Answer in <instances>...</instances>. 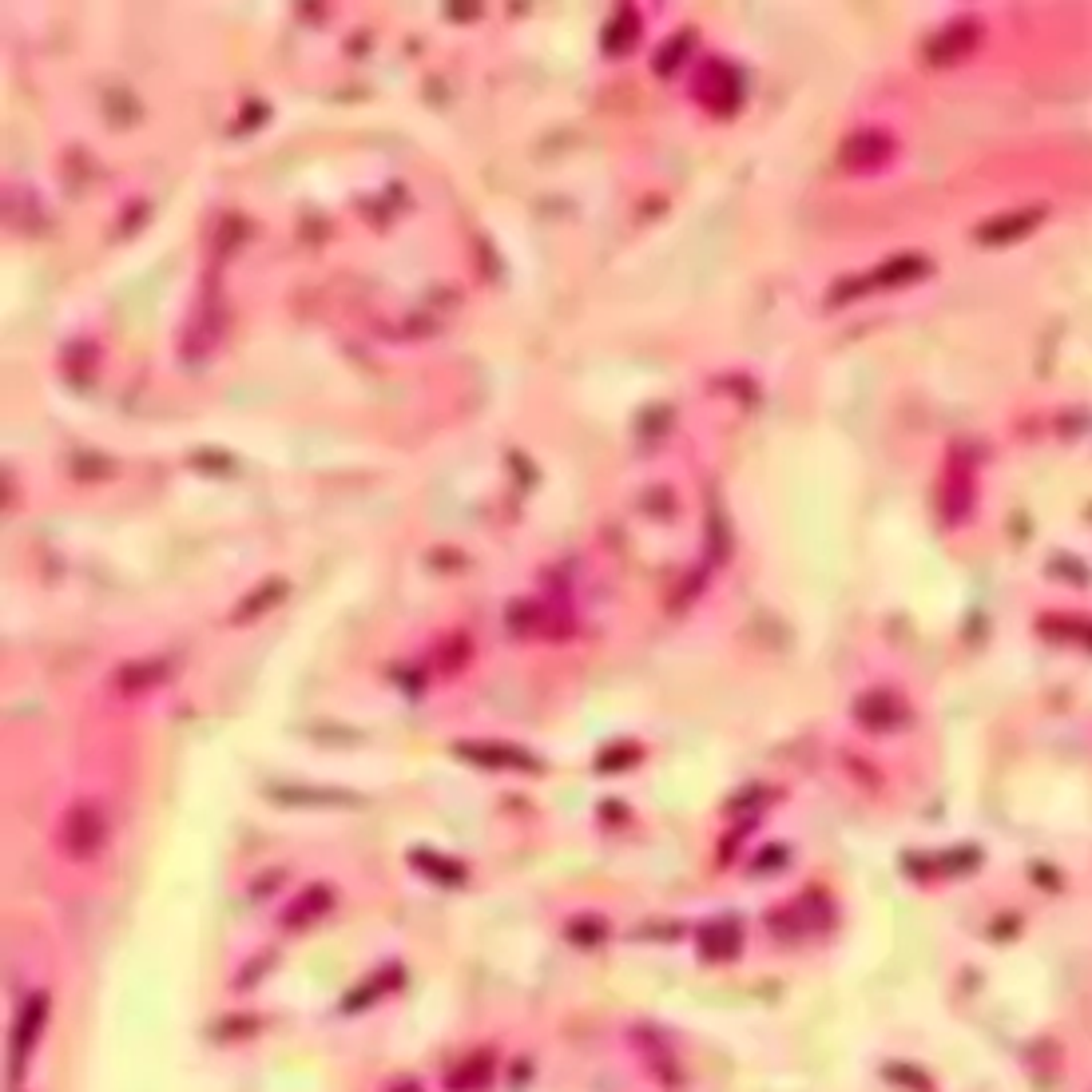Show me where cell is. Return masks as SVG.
<instances>
[{
	"mask_svg": "<svg viewBox=\"0 0 1092 1092\" xmlns=\"http://www.w3.org/2000/svg\"><path fill=\"white\" fill-rule=\"evenodd\" d=\"M274 794L286 798V802H322V806H330V802H357L345 790H274Z\"/></svg>",
	"mask_w": 1092,
	"mask_h": 1092,
	"instance_id": "cell-10",
	"label": "cell"
},
{
	"mask_svg": "<svg viewBox=\"0 0 1092 1092\" xmlns=\"http://www.w3.org/2000/svg\"><path fill=\"white\" fill-rule=\"evenodd\" d=\"M163 675H167V663H163V659H143V663L119 667V671H115V683H119V691H139V687L159 683Z\"/></svg>",
	"mask_w": 1092,
	"mask_h": 1092,
	"instance_id": "cell-9",
	"label": "cell"
},
{
	"mask_svg": "<svg viewBox=\"0 0 1092 1092\" xmlns=\"http://www.w3.org/2000/svg\"><path fill=\"white\" fill-rule=\"evenodd\" d=\"M282 596H286V580H266V584H258V588L234 608V623H250L254 615H266Z\"/></svg>",
	"mask_w": 1092,
	"mask_h": 1092,
	"instance_id": "cell-6",
	"label": "cell"
},
{
	"mask_svg": "<svg viewBox=\"0 0 1092 1092\" xmlns=\"http://www.w3.org/2000/svg\"><path fill=\"white\" fill-rule=\"evenodd\" d=\"M103 842H107V818H103V810L95 802H75L64 814V822H60V846H64V854L83 862V858H95Z\"/></svg>",
	"mask_w": 1092,
	"mask_h": 1092,
	"instance_id": "cell-1",
	"label": "cell"
},
{
	"mask_svg": "<svg viewBox=\"0 0 1092 1092\" xmlns=\"http://www.w3.org/2000/svg\"><path fill=\"white\" fill-rule=\"evenodd\" d=\"M488 1076H492V1056H469L461 1068H453L449 1072V1088L453 1092H480L484 1084H488Z\"/></svg>",
	"mask_w": 1092,
	"mask_h": 1092,
	"instance_id": "cell-8",
	"label": "cell"
},
{
	"mask_svg": "<svg viewBox=\"0 0 1092 1092\" xmlns=\"http://www.w3.org/2000/svg\"><path fill=\"white\" fill-rule=\"evenodd\" d=\"M413 862L433 866L429 874H433V878H441V882H461V866H457V862H445V858H437V854H429V850H425V854L417 850V854H413Z\"/></svg>",
	"mask_w": 1092,
	"mask_h": 1092,
	"instance_id": "cell-12",
	"label": "cell"
},
{
	"mask_svg": "<svg viewBox=\"0 0 1092 1092\" xmlns=\"http://www.w3.org/2000/svg\"><path fill=\"white\" fill-rule=\"evenodd\" d=\"M457 754H461V758H469V762H477V766H536V758H532V754L512 751V747H504V743L457 747Z\"/></svg>",
	"mask_w": 1092,
	"mask_h": 1092,
	"instance_id": "cell-3",
	"label": "cell"
},
{
	"mask_svg": "<svg viewBox=\"0 0 1092 1092\" xmlns=\"http://www.w3.org/2000/svg\"><path fill=\"white\" fill-rule=\"evenodd\" d=\"M635 40H639V16L635 8H619L604 28V52H627Z\"/></svg>",
	"mask_w": 1092,
	"mask_h": 1092,
	"instance_id": "cell-7",
	"label": "cell"
},
{
	"mask_svg": "<svg viewBox=\"0 0 1092 1092\" xmlns=\"http://www.w3.org/2000/svg\"><path fill=\"white\" fill-rule=\"evenodd\" d=\"M449 12H453V16H473V12H477V8H473V4H461V8H457V4H453V8H449Z\"/></svg>",
	"mask_w": 1092,
	"mask_h": 1092,
	"instance_id": "cell-14",
	"label": "cell"
},
{
	"mask_svg": "<svg viewBox=\"0 0 1092 1092\" xmlns=\"http://www.w3.org/2000/svg\"><path fill=\"white\" fill-rule=\"evenodd\" d=\"M683 56H687V36L667 40V48L655 56V71H659V75H667V71H671V64H675V60H683Z\"/></svg>",
	"mask_w": 1092,
	"mask_h": 1092,
	"instance_id": "cell-13",
	"label": "cell"
},
{
	"mask_svg": "<svg viewBox=\"0 0 1092 1092\" xmlns=\"http://www.w3.org/2000/svg\"><path fill=\"white\" fill-rule=\"evenodd\" d=\"M334 905V893H330V886H310L302 897H298V905H290L286 909V925L290 929H302V925H310V921H318L326 909Z\"/></svg>",
	"mask_w": 1092,
	"mask_h": 1092,
	"instance_id": "cell-5",
	"label": "cell"
},
{
	"mask_svg": "<svg viewBox=\"0 0 1092 1092\" xmlns=\"http://www.w3.org/2000/svg\"><path fill=\"white\" fill-rule=\"evenodd\" d=\"M886 151H889V143H886V135H854V139H846V147H842V163L846 167H854V171H866V167H878L882 159H886Z\"/></svg>",
	"mask_w": 1092,
	"mask_h": 1092,
	"instance_id": "cell-4",
	"label": "cell"
},
{
	"mask_svg": "<svg viewBox=\"0 0 1092 1092\" xmlns=\"http://www.w3.org/2000/svg\"><path fill=\"white\" fill-rule=\"evenodd\" d=\"M393 977H397V969H381V973H373V977H369V985H365V989H357V993H353V1001H345V1009H357V1005L377 1001L373 993H385Z\"/></svg>",
	"mask_w": 1092,
	"mask_h": 1092,
	"instance_id": "cell-11",
	"label": "cell"
},
{
	"mask_svg": "<svg viewBox=\"0 0 1092 1092\" xmlns=\"http://www.w3.org/2000/svg\"><path fill=\"white\" fill-rule=\"evenodd\" d=\"M48 1009H52L48 993H32V997H28V1005H24V1009H20V1017H16V1028H12V1060H16V1076L24 1072V1064H28L32 1048H36V1044H40V1036H44Z\"/></svg>",
	"mask_w": 1092,
	"mask_h": 1092,
	"instance_id": "cell-2",
	"label": "cell"
}]
</instances>
